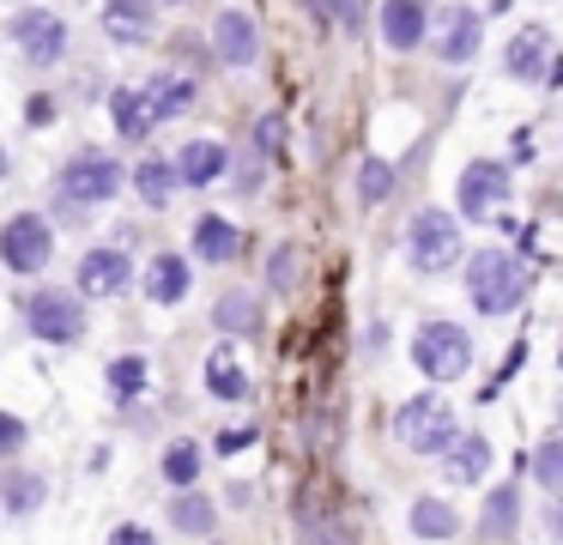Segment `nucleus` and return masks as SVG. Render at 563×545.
<instances>
[{"mask_svg":"<svg viewBox=\"0 0 563 545\" xmlns=\"http://www.w3.org/2000/svg\"><path fill=\"white\" fill-rule=\"evenodd\" d=\"M533 291V273H527L521 254L509 249H478L466 254V297H473L478 315H515Z\"/></svg>","mask_w":563,"mask_h":545,"instance_id":"f257e3e1","label":"nucleus"},{"mask_svg":"<svg viewBox=\"0 0 563 545\" xmlns=\"http://www.w3.org/2000/svg\"><path fill=\"white\" fill-rule=\"evenodd\" d=\"M394 436H400V448H412V455H454V443H461L466 430L454 424V412L442 394H412L394 412Z\"/></svg>","mask_w":563,"mask_h":545,"instance_id":"f03ea898","label":"nucleus"},{"mask_svg":"<svg viewBox=\"0 0 563 545\" xmlns=\"http://www.w3.org/2000/svg\"><path fill=\"white\" fill-rule=\"evenodd\" d=\"M406 254H412V273H424V279L461 266V254H466L461 218L442 212V206H424V212L412 218V230H406Z\"/></svg>","mask_w":563,"mask_h":545,"instance_id":"7ed1b4c3","label":"nucleus"},{"mask_svg":"<svg viewBox=\"0 0 563 545\" xmlns=\"http://www.w3.org/2000/svg\"><path fill=\"white\" fill-rule=\"evenodd\" d=\"M122 194V164L110 152H74L55 176V200L86 212V206H110Z\"/></svg>","mask_w":563,"mask_h":545,"instance_id":"20e7f679","label":"nucleus"},{"mask_svg":"<svg viewBox=\"0 0 563 545\" xmlns=\"http://www.w3.org/2000/svg\"><path fill=\"white\" fill-rule=\"evenodd\" d=\"M412 363L430 375V382H461L473 370V339H466L461 321H424L412 334Z\"/></svg>","mask_w":563,"mask_h":545,"instance_id":"39448f33","label":"nucleus"},{"mask_svg":"<svg viewBox=\"0 0 563 545\" xmlns=\"http://www.w3.org/2000/svg\"><path fill=\"white\" fill-rule=\"evenodd\" d=\"M25 303V327L43 339V346H79L86 339V303H79V291H31Z\"/></svg>","mask_w":563,"mask_h":545,"instance_id":"423d86ee","label":"nucleus"},{"mask_svg":"<svg viewBox=\"0 0 563 545\" xmlns=\"http://www.w3.org/2000/svg\"><path fill=\"white\" fill-rule=\"evenodd\" d=\"M55 254V225L43 212H13L7 218V230H0V261H7V273L31 279L43 273Z\"/></svg>","mask_w":563,"mask_h":545,"instance_id":"0eeeda50","label":"nucleus"},{"mask_svg":"<svg viewBox=\"0 0 563 545\" xmlns=\"http://www.w3.org/2000/svg\"><path fill=\"white\" fill-rule=\"evenodd\" d=\"M7 36L19 43L25 67H55V61H67V24L55 19L49 7H19L13 24H7Z\"/></svg>","mask_w":563,"mask_h":545,"instance_id":"6e6552de","label":"nucleus"},{"mask_svg":"<svg viewBox=\"0 0 563 545\" xmlns=\"http://www.w3.org/2000/svg\"><path fill=\"white\" fill-rule=\"evenodd\" d=\"M454 206H461V218H490L509 206V164L503 157H473V164L461 170V182H454Z\"/></svg>","mask_w":563,"mask_h":545,"instance_id":"1a4fd4ad","label":"nucleus"},{"mask_svg":"<svg viewBox=\"0 0 563 545\" xmlns=\"http://www.w3.org/2000/svg\"><path fill=\"white\" fill-rule=\"evenodd\" d=\"M485 48V12L478 7H437V61L442 67H466Z\"/></svg>","mask_w":563,"mask_h":545,"instance_id":"9d476101","label":"nucleus"},{"mask_svg":"<svg viewBox=\"0 0 563 545\" xmlns=\"http://www.w3.org/2000/svg\"><path fill=\"white\" fill-rule=\"evenodd\" d=\"M212 55H219V67L243 73L261 61V24L249 19L243 7H224L219 19H212Z\"/></svg>","mask_w":563,"mask_h":545,"instance_id":"9b49d317","label":"nucleus"},{"mask_svg":"<svg viewBox=\"0 0 563 545\" xmlns=\"http://www.w3.org/2000/svg\"><path fill=\"white\" fill-rule=\"evenodd\" d=\"M134 285V261H128V249H91L79 254V297H122V291Z\"/></svg>","mask_w":563,"mask_h":545,"instance_id":"f8f14e48","label":"nucleus"},{"mask_svg":"<svg viewBox=\"0 0 563 545\" xmlns=\"http://www.w3.org/2000/svg\"><path fill=\"white\" fill-rule=\"evenodd\" d=\"M103 36L122 48H146L158 36V0H103Z\"/></svg>","mask_w":563,"mask_h":545,"instance_id":"ddd939ff","label":"nucleus"},{"mask_svg":"<svg viewBox=\"0 0 563 545\" xmlns=\"http://www.w3.org/2000/svg\"><path fill=\"white\" fill-rule=\"evenodd\" d=\"M146 109H152V121H176V116H188L195 109V97H200V79L195 73H183V67H158L146 85Z\"/></svg>","mask_w":563,"mask_h":545,"instance_id":"4468645a","label":"nucleus"},{"mask_svg":"<svg viewBox=\"0 0 563 545\" xmlns=\"http://www.w3.org/2000/svg\"><path fill=\"white\" fill-rule=\"evenodd\" d=\"M503 73H509V79H521V85L545 79V73H551V36L539 31V24L515 31L509 36V55H503Z\"/></svg>","mask_w":563,"mask_h":545,"instance_id":"2eb2a0df","label":"nucleus"},{"mask_svg":"<svg viewBox=\"0 0 563 545\" xmlns=\"http://www.w3.org/2000/svg\"><path fill=\"white\" fill-rule=\"evenodd\" d=\"M430 31V7L424 0H382V43L388 48H418Z\"/></svg>","mask_w":563,"mask_h":545,"instance_id":"dca6fc26","label":"nucleus"},{"mask_svg":"<svg viewBox=\"0 0 563 545\" xmlns=\"http://www.w3.org/2000/svg\"><path fill=\"white\" fill-rule=\"evenodd\" d=\"M176 170H183V188H212V182L231 170V152H224L219 140H188L183 152H176Z\"/></svg>","mask_w":563,"mask_h":545,"instance_id":"f3484780","label":"nucleus"},{"mask_svg":"<svg viewBox=\"0 0 563 545\" xmlns=\"http://www.w3.org/2000/svg\"><path fill=\"white\" fill-rule=\"evenodd\" d=\"M195 254H200V261H212V266L236 261V254H243V230H236L224 212H200L195 218Z\"/></svg>","mask_w":563,"mask_h":545,"instance_id":"a211bd4d","label":"nucleus"},{"mask_svg":"<svg viewBox=\"0 0 563 545\" xmlns=\"http://www.w3.org/2000/svg\"><path fill=\"white\" fill-rule=\"evenodd\" d=\"M188 285H195V266L183 261V254H152L146 261V303H183Z\"/></svg>","mask_w":563,"mask_h":545,"instance_id":"6ab92c4d","label":"nucleus"},{"mask_svg":"<svg viewBox=\"0 0 563 545\" xmlns=\"http://www.w3.org/2000/svg\"><path fill=\"white\" fill-rule=\"evenodd\" d=\"M515 521H521V484H497L485 497V509H478V533L490 545H503V539H515Z\"/></svg>","mask_w":563,"mask_h":545,"instance_id":"aec40b11","label":"nucleus"},{"mask_svg":"<svg viewBox=\"0 0 563 545\" xmlns=\"http://www.w3.org/2000/svg\"><path fill=\"white\" fill-rule=\"evenodd\" d=\"M207 388H212V400H224V406H243L249 400V370H243V358H236L231 346H219L207 358Z\"/></svg>","mask_w":563,"mask_h":545,"instance_id":"412c9836","label":"nucleus"},{"mask_svg":"<svg viewBox=\"0 0 563 545\" xmlns=\"http://www.w3.org/2000/svg\"><path fill=\"white\" fill-rule=\"evenodd\" d=\"M110 116H115V133H122V140H146V133L158 128L140 85H115V91H110Z\"/></svg>","mask_w":563,"mask_h":545,"instance_id":"4be33fe9","label":"nucleus"},{"mask_svg":"<svg viewBox=\"0 0 563 545\" xmlns=\"http://www.w3.org/2000/svg\"><path fill=\"white\" fill-rule=\"evenodd\" d=\"M134 188H140V200H146L152 212H164V206H170V194L183 188V170H176V157H146V164L134 170Z\"/></svg>","mask_w":563,"mask_h":545,"instance_id":"5701e85b","label":"nucleus"},{"mask_svg":"<svg viewBox=\"0 0 563 545\" xmlns=\"http://www.w3.org/2000/svg\"><path fill=\"white\" fill-rule=\"evenodd\" d=\"M442 472H449V484H478L490 472V443L485 436H461L454 455H442Z\"/></svg>","mask_w":563,"mask_h":545,"instance_id":"b1692460","label":"nucleus"},{"mask_svg":"<svg viewBox=\"0 0 563 545\" xmlns=\"http://www.w3.org/2000/svg\"><path fill=\"white\" fill-rule=\"evenodd\" d=\"M212 321H219V334H261V297L255 291H224L212 303Z\"/></svg>","mask_w":563,"mask_h":545,"instance_id":"393cba45","label":"nucleus"},{"mask_svg":"<svg viewBox=\"0 0 563 545\" xmlns=\"http://www.w3.org/2000/svg\"><path fill=\"white\" fill-rule=\"evenodd\" d=\"M412 533L418 539H454L461 515H454L449 497H412Z\"/></svg>","mask_w":563,"mask_h":545,"instance_id":"a878e982","label":"nucleus"},{"mask_svg":"<svg viewBox=\"0 0 563 545\" xmlns=\"http://www.w3.org/2000/svg\"><path fill=\"white\" fill-rule=\"evenodd\" d=\"M200 460H207V455H200L195 436H176V443L164 448V479H170L176 491H195V484H200Z\"/></svg>","mask_w":563,"mask_h":545,"instance_id":"bb28decb","label":"nucleus"},{"mask_svg":"<svg viewBox=\"0 0 563 545\" xmlns=\"http://www.w3.org/2000/svg\"><path fill=\"white\" fill-rule=\"evenodd\" d=\"M170 521H176L183 533H200V539H212V527H219V509H212V497L183 491V497H170Z\"/></svg>","mask_w":563,"mask_h":545,"instance_id":"cd10ccee","label":"nucleus"},{"mask_svg":"<svg viewBox=\"0 0 563 545\" xmlns=\"http://www.w3.org/2000/svg\"><path fill=\"white\" fill-rule=\"evenodd\" d=\"M43 497H49V479H43V472H7V515L25 521Z\"/></svg>","mask_w":563,"mask_h":545,"instance_id":"c85d7f7f","label":"nucleus"},{"mask_svg":"<svg viewBox=\"0 0 563 545\" xmlns=\"http://www.w3.org/2000/svg\"><path fill=\"white\" fill-rule=\"evenodd\" d=\"M527 467H533V484H545L551 497H563V436H545V443L527 455Z\"/></svg>","mask_w":563,"mask_h":545,"instance_id":"c756f323","label":"nucleus"},{"mask_svg":"<svg viewBox=\"0 0 563 545\" xmlns=\"http://www.w3.org/2000/svg\"><path fill=\"white\" fill-rule=\"evenodd\" d=\"M388 194H394V164L388 157H364V164H357V200L382 206Z\"/></svg>","mask_w":563,"mask_h":545,"instance_id":"7c9ffc66","label":"nucleus"},{"mask_svg":"<svg viewBox=\"0 0 563 545\" xmlns=\"http://www.w3.org/2000/svg\"><path fill=\"white\" fill-rule=\"evenodd\" d=\"M103 375H110V394H115V400H134L140 388H146L152 370H146V358H140V351H128V358H115Z\"/></svg>","mask_w":563,"mask_h":545,"instance_id":"2f4dec72","label":"nucleus"},{"mask_svg":"<svg viewBox=\"0 0 563 545\" xmlns=\"http://www.w3.org/2000/svg\"><path fill=\"white\" fill-rule=\"evenodd\" d=\"M297 285V249L291 242H273L267 249V291H291Z\"/></svg>","mask_w":563,"mask_h":545,"instance_id":"473e14b6","label":"nucleus"},{"mask_svg":"<svg viewBox=\"0 0 563 545\" xmlns=\"http://www.w3.org/2000/svg\"><path fill=\"white\" fill-rule=\"evenodd\" d=\"M279 145H285V116H279V109H267V116L255 121V152L273 164V157H279Z\"/></svg>","mask_w":563,"mask_h":545,"instance_id":"72a5a7b5","label":"nucleus"},{"mask_svg":"<svg viewBox=\"0 0 563 545\" xmlns=\"http://www.w3.org/2000/svg\"><path fill=\"white\" fill-rule=\"evenodd\" d=\"M0 448H7V455H19V448H25V418H13V412L0 418Z\"/></svg>","mask_w":563,"mask_h":545,"instance_id":"f704fd0d","label":"nucleus"},{"mask_svg":"<svg viewBox=\"0 0 563 545\" xmlns=\"http://www.w3.org/2000/svg\"><path fill=\"white\" fill-rule=\"evenodd\" d=\"M55 109H62L55 97H31V103H25V121H31V128H49V121H55Z\"/></svg>","mask_w":563,"mask_h":545,"instance_id":"c9c22d12","label":"nucleus"},{"mask_svg":"<svg viewBox=\"0 0 563 545\" xmlns=\"http://www.w3.org/2000/svg\"><path fill=\"white\" fill-rule=\"evenodd\" d=\"M261 164H267L261 152H255V164H236V188H243V194H255L261 182H267V170H261Z\"/></svg>","mask_w":563,"mask_h":545,"instance_id":"e433bc0d","label":"nucleus"},{"mask_svg":"<svg viewBox=\"0 0 563 545\" xmlns=\"http://www.w3.org/2000/svg\"><path fill=\"white\" fill-rule=\"evenodd\" d=\"M110 545H152V533L140 527V521H122V527L110 533Z\"/></svg>","mask_w":563,"mask_h":545,"instance_id":"4c0bfd02","label":"nucleus"},{"mask_svg":"<svg viewBox=\"0 0 563 545\" xmlns=\"http://www.w3.org/2000/svg\"><path fill=\"white\" fill-rule=\"evenodd\" d=\"M249 443H255V430H224L219 436V455H243Z\"/></svg>","mask_w":563,"mask_h":545,"instance_id":"58836bf2","label":"nucleus"},{"mask_svg":"<svg viewBox=\"0 0 563 545\" xmlns=\"http://www.w3.org/2000/svg\"><path fill=\"white\" fill-rule=\"evenodd\" d=\"M309 12H316L321 24H333V19H345V0H309Z\"/></svg>","mask_w":563,"mask_h":545,"instance_id":"ea45409f","label":"nucleus"},{"mask_svg":"<svg viewBox=\"0 0 563 545\" xmlns=\"http://www.w3.org/2000/svg\"><path fill=\"white\" fill-rule=\"evenodd\" d=\"M545 527H551V539H563V497H551V509H545Z\"/></svg>","mask_w":563,"mask_h":545,"instance_id":"a19ab883","label":"nucleus"},{"mask_svg":"<svg viewBox=\"0 0 563 545\" xmlns=\"http://www.w3.org/2000/svg\"><path fill=\"white\" fill-rule=\"evenodd\" d=\"M303 545H340V539H328V533H309V539Z\"/></svg>","mask_w":563,"mask_h":545,"instance_id":"79ce46f5","label":"nucleus"},{"mask_svg":"<svg viewBox=\"0 0 563 545\" xmlns=\"http://www.w3.org/2000/svg\"><path fill=\"white\" fill-rule=\"evenodd\" d=\"M558 424H563V400H558Z\"/></svg>","mask_w":563,"mask_h":545,"instance_id":"37998d69","label":"nucleus"},{"mask_svg":"<svg viewBox=\"0 0 563 545\" xmlns=\"http://www.w3.org/2000/svg\"><path fill=\"white\" fill-rule=\"evenodd\" d=\"M212 545H219V539H212Z\"/></svg>","mask_w":563,"mask_h":545,"instance_id":"c03bdc74","label":"nucleus"}]
</instances>
